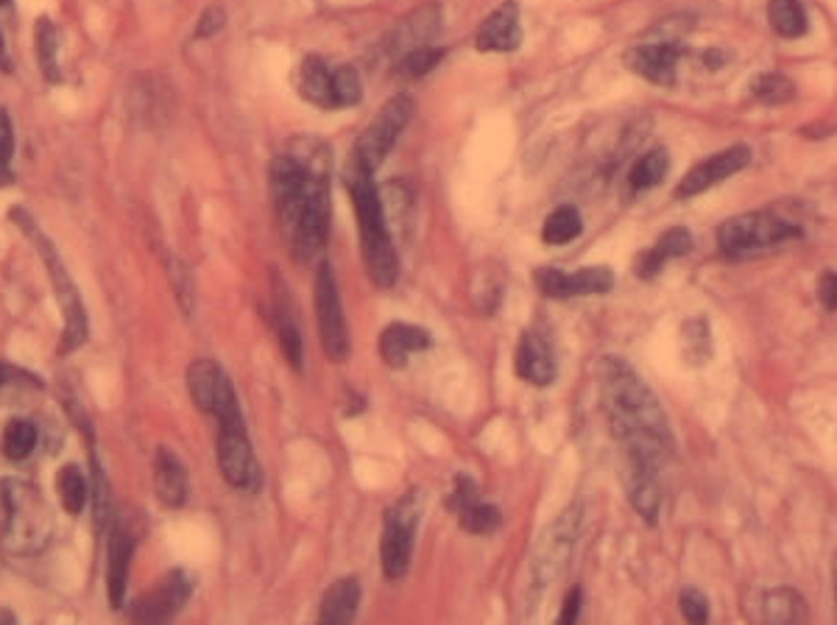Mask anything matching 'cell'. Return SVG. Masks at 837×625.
<instances>
[{
	"mask_svg": "<svg viewBox=\"0 0 837 625\" xmlns=\"http://www.w3.org/2000/svg\"><path fill=\"white\" fill-rule=\"evenodd\" d=\"M600 380L609 425L623 445V452L648 458L662 467L673 452V433L657 394L623 357H606Z\"/></svg>",
	"mask_w": 837,
	"mask_h": 625,
	"instance_id": "6da1fadb",
	"label": "cell"
},
{
	"mask_svg": "<svg viewBox=\"0 0 837 625\" xmlns=\"http://www.w3.org/2000/svg\"><path fill=\"white\" fill-rule=\"evenodd\" d=\"M0 547L12 556H39L54 536V514L34 483L0 481Z\"/></svg>",
	"mask_w": 837,
	"mask_h": 625,
	"instance_id": "7a4b0ae2",
	"label": "cell"
},
{
	"mask_svg": "<svg viewBox=\"0 0 837 625\" xmlns=\"http://www.w3.org/2000/svg\"><path fill=\"white\" fill-rule=\"evenodd\" d=\"M350 193L355 201L357 226H361V249L363 263L369 271L372 282L380 288H391L400 276V257H397L394 240L388 235L386 207L377 193L372 174L350 165Z\"/></svg>",
	"mask_w": 837,
	"mask_h": 625,
	"instance_id": "3957f363",
	"label": "cell"
},
{
	"mask_svg": "<svg viewBox=\"0 0 837 625\" xmlns=\"http://www.w3.org/2000/svg\"><path fill=\"white\" fill-rule=\"evenodd\" d=\"M12 219L17 221L20 229L34 240L37 255L43 257L45 266H48L50 282H54V291H57L59 307H62V316H64V332H62V344H59V355H70V352H75L84 344V341H87V310H84L82 305V296H79L75 282L70 280L68 269H64L62 263V257L57 255L54 244L45 238L43 229H39V226L23 213V210H12Z\"/></svg>",
	"mask_w": 837,
	"mask_h": 625,
	"instance_id": "277c9868",
	"label": "cell"
},
{
	"mask_svg": "<svg viewBox=\"0 0 837 625\" xmlns=\"http://www.w3.org/2000/svg\"><path fill=\"white\" fill-rule=\"evenodd\" d=\"M793 238H801V226L790 224L770 210L734 215L718 229V246L726 257H734V260L754 257Z\"/></svg>",
	"mask_w": 837,
	"mask_h": 625,
	"instance_id": "5b68a950",
	"label": "cell"
},
{
	"mask_svg": "<svg viewBox=\"0 0 837 625\" xmlns=\"http://www.w3.org/2000/svg\"><path fill=\"white\" fill-rule=\"evenodd\" d=\"M413 115V98L411 95H394L382 104L380 113L375 115L366 129L357 138L355 151H352V168H361L366 174H375L386 156L391 154L394 143L400 140V134L405 132V126L411 123Z\"/></svg>",
	"mask_w": 837,
	"mask_h": 625,
	"instance_id": "8992f818",
	"label": "cell"
},
{
	"mask_svg": "<svg viewBox=\"0 0 837 625\" xmlns=\"http://www.w3.org/2000/svg\"><path fill=\"white\" fill-rule=\"evenodd\" d=\"M418 514H422V497H418V492L405 494V497H402V500L386 514L380 556H382V573H386L388 581H400V578H405L408 567H411Z\"/></svg>",
	"mask_w": 837,
	"mask_h": 625,
	"instance_id": "52a82bcc",
	"label": "cell"
},
{
	"mask_svg": "<svg viewBox=\"0 0 837 625\" xmlns=\"http://www.w3.org/2000/svg\"><path fill=\"white\" fill-rule=\"evenodd\" d=\"M330 181H327V174L321 170L313 179L296 221L287 226L291 244H294V255L299 260H310V257H316L327 246V238H330Z\"/></svg>",
	"mask_w": 837,
	"mask_h": 625,
	"instance_id": "ba28073f",
	"label": "cell"
},
{
	"mask_svg": "<svg viewBox=\"0 0 837 625\" xmlns=\"http://www.w3.org/2000/svg\"><path fill=\"white\" fill-rule=\"evenodd\" d=\"M578 526H581V508L573 506L556 517L553 526L539 536L537 551H533V578L539 583H551L564 573V567L573 558L575 539H578Z\"/></svg>",
	"mask_w": 837,
	"mask_h": 625,
	"instance_id": "9c48e42d",
	"label": "cell"
},
{
	"mask_svg": "<svg viewBox=\"0 0 837 625\" xmlns=\"http://www.w3.org/2000/svg\"><path fill=\"white\" fill-rule=\"evenodd\" d=\"M316 319H319L321 346L327 357L335 363H344L350 357V332H346L344 307L338 296V282L330 266H321L316 274Z\"/></svg>",
	"mask_w": 837,
	"mask_h": 625,
	"instance_id": "30bf717a",
	"label": "cell"
},
{
	"mask_svg": "<svg viewBox=\"0 0 837 625\" xmlns=\"http://www.w3.org/2000/svg\"><path fill=\"white\" fill-rule=\"evenodd\" d=\"M215 456H219L221 475H224V481L229 483V486L249 488V492L260 488V469H257L244 420L221 422Z\"/></svg>",
	"mask_w": 837,
	"mask_h": 625,
	"instance_id": "8fae6325",
	"label": "cell"
},
{
	"mask_svg": "<svg viewBox=\"0 0 837 625\" xmlns=\"http://www.w3.org/2000/svg\"><path fill=\"white\" fill-rule=\"evenodd\" d=\"M193 587L196 581L188 573L174 569V573H168L154 589L143 592L138 601L132 603V620L134 623H163V620L174 617V614L190 601Z\"/></svg>",
	"mask_w": 837,
	"mask_h": 625,
	"instance_id": "7c38bea8",
	"label": "cell"
},
{
	"mask_svg": "<svg viewBox=\"0 0 837 625\" xmlns=\"http://www.w3.org/2000/svg\"><path fill=\"white\" fill-rule=\"evenodd\" d=\"M444 12L438 3H425V7L413 9L408 17H402L400 23L391 28L386 39H382V54L391 59H400L411 50L422 48V45L431 43L438 32H441Z\"/></svg>",
	"mask_w": 837,
	"mask_h": 625,
	"instance_id": "4fadbf2b",
	"label": "cell"
},
{
	"mask_svg": "<svg viewBox=\"0 0 837 625\" xmlns=\"http://www.w3.org/2000/svg\"><path fill=\"white\" fill-rule=\"evenodd\" d=\"M623 483L634 511L653 526L662 508V486H659V463L648 458L623 452Z\"/></svg>",
	"mask_w": 837,
	"mask_h": 625,
	"instance_id": "5bb4252c",
	"label": "cell"
},
{
	"mask_svg": "<svg viewBox=\"0 0 837 625\" xmlns=\"http://www.w3.org/2000/svg\"><path fill=\"white\" fill-rule=\"evenodd\" d=\"M537 285L551 299H567V296H594L609 294L614 288V274L606 266H589V269L564 274L562 269H542L537 274Z\"/></svg>",
	"mask_w": 837,
	"mask_h": 625,
	"instance_id": "9a60e30c",
	"label": "cell"
},
{
	"mask_svg": "<svg viewBox=\"0 0 837 625\" xmlns=\"http://www.w3.org/2000/svg\"><path fill=\"white\" fill-rule=\"evenodd\" d=\"M748 163L751 149H745V145H731V149L720 151V154L709 156V160L695 165V168L675 185V199H693V196H700L704 190L715 188L718 181L740 174Z\"/></svg>",
	"mask_w": 837,
	"mask_h": 625,
	"instance_id": "2e32d148",
	"label": "cell"
},
{
	"mask_svg": "<svg viewBox=\"0 0 837 625\" xmlns=\"http://www.w3.org/2000/svg\"><path fill=\"white\" fill-rule=\"evenodd\" d=\"M682 57V39L659 37L653 43H645L628 54V64L634 73H639L648 82L659 87H670L675 82V64Z\"/></svg>",
	"mask_w": 837,
	"mask_h": 625,
	"instance_id": "e0dca14e",
	"label": "cell"
},
{
	"mask_svg": "<svg viewBox=\"0 0 837 625\" xmlns=\"http://www.w3.org/2000/svg\"><path fill=\"white\" fill-rule=\"evenodd\" d=\"M478 50L483 54H511L522 45V25H519V7L514 0L494 9L481 23L478 32Z\"/></svg>",
	"mask_w": 837,
	"mask_h": 625,
	"instance_id": "ac0fdd59",
	"label": "cell"
},
{
	"mask_svg": "<svg viewBox=\"0 0 837 625\" xmlns=\"http://www.w3.org/2000/svg\"><path fill=\"white\" fill-rule=\"evenodd\" d=\"M517 375L533 386H551L556 380V357L551 344L537 330L522 332V341L517 346Z\"/></svg>",
	"mask_w": 837,
	"mask_h": 625,
	"instance_id": "d6986e66",
	"label": "cell"
},
{
	"mask_svg": "<svg viewBox=\"0 0 837 625\" xmlns=\"http://www.w3.org/2000/svg\"><path fill=\"white\" fill-rule=\"evenodd\" d=\"M431 346V332L416 325L394 321L380 335V355L391 369H402L413 352H425Z\"/></svg>",
	"mask_w": 837,
	"mask_h": 625,
	"instance_id": "ffe728a7",
	"label": "cell"
},
{
	"mask_svg": "<svg viewBox=\"0 0 837 625\" xmlns=\"http://www.w3.org/2000/svg\"><path fill=\"white\" fill-rule=\"evenodd\" d=\"M154 488L160 503L168 508H179L188 500V472L179 458L165 447H160L154 456Z\"/></svg>",
	"mask_w": 837,
	"mask_h": 625,
	"instance_id": "44dd1931",
	"label": "cell"
},
{
	"mask_svg": "<svg viewBox=\"0 0 837 625\" xmlns=\"http://www.w3.org/2000/svg\"><path fill=\"white\" fill-rule=\"evenodd\" d=\"M132 533L115 522L113 531H109V598H113L115 609L123 606L126 583H129V567H132Z\"/></svg>",
	"mask_w": 837,
	"mask_h": 625,
	"instance_id": "7402d4cb",
	"label": "cell"
},
{
	"mask_svg": "<svg viewBox=\"0 0 837 625\" xmlns=\"http://www.w3.org/2000/svg\"><path fill=\"white\" fill-rule=\"evenodd\" d=\"M357 606H361V583L357 578H341L327 589L319 620L325 625H346L355 620Z\"/></svg>",
	"mask_w": 837,
	"mask_h": 625,
	"instance_id": "603a6c76",
	"label": "cell"
},
{
	"mask_svg": "<svg viewBox=\"0 0 837 625\" xmlns=\"http://www.w3.org/2000/svg\"><path fill=\"white\" fill-rule=\"evenodd\" d=\"M689 249H693V235H689L684 226H675V229L664 232L662 238L657 240V246L643 255V260H639L637 266V276H645V280L657 276L668 260H673V257H684Z\"/></svg>",
	"mask_w": 837,
	"mask_h": 625,
	"instance_id": "cb8c5ba5",
	"label": "cell"
},
{
	"mask_svg": "<svg viewBox=\"0 0 837 625\" xmlns=\"http://www.w3.org/2000/svg\"><path fill=\"white\" fill-rule=\"evenodd\" d=\"M224 377L226 375H224V369H221L219 363L207 361V357L190 363L188 391H190V400H193V405L199 408L201 413L213 411L215 394H219V388H221V382H224Z\"/></svg>",
	"mask_w": 837,
	"mask_h": 625,
	"instance_id": "d4e9b609",
	"label": "cell"
},
{
	"mask_svg": "<svg viewBox=\"0 0 837 625\" xmlns=\"http://www.w3.org/2000/svg\"><path fill=\"white\" fill-rule=\"evenodd\" d=\"M302 95L321 109H335L332 98V70L321 57H307L302 64Z\"/></svg>",
	"mask_w": 837,
	"mask_h": 625,
	"instance_id": "484cf974",
	"label": "cell"
},
{
	"mask_svg": "<svg viewBox=\"0 0 837 625\" xmlns=\"http://www.w3.org/2000/svg\"><path fill=\"white\" fill-rule=\"evenodd\" d=\"M765 620L776 625H793L806 620V603L795 589L779 587L765 594Z\"/></svg>",
	"mask_w": 837,
	"mask_h": 625,
	"instance_id": "4316f807",
	"label": "cell"
},
{
	"mask_svg": "<svg viewBox=\"0 0 837 625\" xmlns=\"http://www.w3.org/2000/svg\"><path fill=\"white\" fill-rule=\"evenodd\" d=\"M768 20L779 37L799 39L806 34V12L799 0H768Z\"/></svg>",
	"mask_w": 837,
	"mask_h": 625,
	"instance_id": "83f0119b",
	"label": "cell"
},
{
	"mask_svg": "<svg viewBox=\"0 0 837 625\" xmlns=\"http://www.w3.org/2000/svg\"><path fill=\"white\" fill-rule=\"evenodd\" d=\"M57 488L59 497H62V506L70 517H79L84 511V506L90 503V483L84 477V472L75 463H68V467L59 469L57 477Z\"/></svg>",
	"mask_w": 837,
	"mask_h": 625,
	"instance_id": "f1b7e54d",
	"label": "cell"
},
{
	"mask_svg": "<svg viewBox=\"0 0 837 625\" xmlns=\"http://www.w3.org/2000/svg\"><path fill=\"white\" fill-rule=\"evenodd\" d=\"M34 43H37L39 70L45 73V79H48V82H59V79H62V73H59V34L57 25L50 23L48 17L37 20Z\"/></svg>",
	"mask_w": 837,
	"mask_h": 625,
	"instance_id": "f546056e",
	"label": "cell"
},
{
	"mask_svg": "<svg viewBox=\"0 0 837 625\" xmlns=\"http://www.w3.org/2000/svg\"><path fill=\"white\" fill-rule=\"evenodd\" d=\"M581 235V213L575 207H558L547 215L542 226L544 244L551 246H567Z\"/></svg>",
	"mask_w": 837,
	"mask_h": 625,
	"instance_id": "4dcf8cb0",
	"label": "cell"
},
{
	"mask_svg": "<svg viewBox=\"0 0 837 625\" xmlns=\"http://www.w3.org/2000/svg\"><path fill=\"white\" fill-rule=\"evenodd\" d=\"M670 170V156L664 149H650L648 154H643L634 163L632 174H628V181H632L634 190H650L657 188L659 181H664Z\"/></svg>",
	"mask_w": 837,
	"mask_h": 625,
	"instance_id": "1f68e13d",
	"label": "cell"
},
{
	"mask_svg": "<svg viewBox=\"0 0 837 625\" xmlns=\"http://www.w3.org/2000/svg\"><path fill=\"white\" fill-rule=\"evenodd\" d=\"M34 447H37V427L25 420H12L3 427V436H0V450L9 461H25L32 456Z\"/></svg>",
	"mask_w": 837,
	"mask_h": 625,
	"instance_id": "d6a6232c",
	"label": "cell"
},
{
	"mask_svg": "<svg viewBox=\"0 0 837 625\" xmlns=\"http://www.w3.org/2000/svg\"><path fill=\"white\" fill-rule=\"evenodd\" d=\"M751 93H754V98L759 101V104L779 107V104H788V101L795 98V84L790 82L788 75L765 73L751 84Z\"/></svg>",
	"mask_w": 837,
	"mask_h": 625,
	"instance_id": "836d02e7",
	"label": "cell"
},
{
	"mask_svg": "<svg viewBox=\"0 0 837 625\" xmlns=\"http://www.w3.org/2000/svg\"><path fill=\"white\" fill-rule=\"evenodd\" d=\"M458 514V522H461L463 531L469 533H478V536H486V533H494L497 528H500L503 517L500 511L494 506H488V503H469V506H463Z\"/></svg>",
	"mask_w": 837,
	"mask_h": 625,
	"instance_id": "e575fe53",
	"label": "cell"
},
{
	"mask_svg": "<svg viewBox=\"0 0 837 625\" xmlns=\"http://www.w3.org/2000/svg\"><path fill=\"white\" fill-rule=\"evenodd\" d=\"M332 98H335V109L361 104L363 82L357 68H352V64H341V68L332 70Z\"/></svg>",
	"mask_w": 837,
	"mask_h": 625,
	"instance_id": "d590c367",
	"label": "cell"
},
{
	"mask_svg": "<svg viewBox=\"0 0 837 625\" xmlns=\"http://www.w3.org/2000/svg\"><path fill=\"white\" fill-rule=\"evenodd\" d=\"M444 59V48H431V45H422V48L411 50L405 57L397 59V73L402 79H422V75L431 73L438 62Z\"/></svg>",
	"mask_w": 837,
	"mask_h": 625,
	"instance_id": "8d00e7d4",
	"label": "cell"
},
{
	"mask_svg": "<svg viewBox=\"0 0 837 625\" xmlns=\"http://www.w3.org/2000/svg\"><path fill=\"white\" fill-rule=\"evenodd\" d=\"M280 319H276V335H280V346L282 352H285V361L294 366L296 372L302 369V335H299V327H296L294 316L291 312H285L280 307V312H276Z\"/></svg>",
	"mask_w": 837,
	"mask_h": 625,
	"instance_id": "74e56055",
	"label": "cell"
},
{
	"mask_svg": "<svg viewBox=\"0 0 837 625\" xmlns=\"http://www.w3.org/2000/svg\"><path fill=\"white\" fill-rule=\"evenodd\" d=\"M12 156H14V132L7 109H0V185L12 181Z\"/></svg>",
	"mask_w": 837,
	"mask_h": 625,
	"instance_id": "f35d334b",
	"label": "cell"
},
{
	"mask_svg": "<svg viewBox=\"0 0 837 625\" xmlns=\"http://www.w3.org/2000/svg\"><path fill=\"white\" fill-rule=\"evenodd\" d=\"M679 603H682V614L689 620V623L700 625L709 620V601L704 598V592H698V589H682V598H679Z\"/></svg>",
	"mask_w": 837,
	"mask_h": 625,
	"instance_id": "ab89813d",
	"label": "cell"
},
{
	"mask_svg": "<svg viewBox=\"0 0 837 625\" xmlns=\"http://www.w3.org/2000/svg\"><path fill=\"white\" fill-rule=\"evenodd\" d=\"M93 488H95V526L104 528L109 519V483L104 481V469L93 458Z\"/></svg>",
	"mask_w": 837,
	"mask_h": 625,
	"instance_id": "60d3db41",
	"label": "cell"
},
{
	"mask_svg": "<svg viewBox=\"0 0 837 625\" xmlns=\"http://www.w3.org/2000/svg\"><path fill=\"white\" fill-rule=\"evenodd\" d=\"M226 25V12L224 7H219V3H213V7H207L204 14H201L199 25H196V39H207V37H215V34L221 32Z\"/></svg>",
	"mask_w": 837,
	"mask_h": 625,
	"instance_id": "b9f144b4",
	"label": "cell"
},
{
	"mask_svg": "<svg viewBox=\"0 0 837 625\" xmlns=\"http://www.w3.org/2000/svg\"><path fill=\"white\" fill-rule=\"evenodd\" d=\"M478 500V486L475 481L469 475H458L456 477V488H452V500L450 506L456 508V511H461L463 506H469V503H475Z\"/></svg>",
	"mask_w": 837,
	"mask_h": 625,
	"instance_id": "7bdbcfd3",
	"label": "cell"
},
{
	"mask_svg": "<svg viewBox=\"0 0 837 625\" xmlns=\"http://www.w3.org/2000/svg\"><path fill=\"white\" fill-rule=\"evenodd\" d=\"M818 299L826 310H837V274L826 271L818 280Z\"/></svg>",
	"mask_w": 837,
	"mask_h": 625,
	"instance_id": "ee69618b",
	"label": "cell"
},
{
	"mask_svg": "<svg viewBox=\"0 0 837 625\" xmlns=\"http://www.w3.org/2000/svg\"><path fill=\"white\" fill-rule=\"evenodd\" d=\"M578 612H581V589L575 587V589H569L567 598H564V609H562V617H558V623L573 625L575 620H578Z\"/></svg>",
	"mask_w": 837,
	"mask_h": 625,
	"instance_id": "f6af8a7d",
	"label": "cell"
},
{
	"mask_svg": "<svg viewBox=\"0 0 837 625\" xmlns=\"http://www.w3.org/2000/svg\"><path fill=\"white\" fill-rule=\"evenodd\" d=\"M12 377H17V372L9 369V366H3V363H0V386H7V382L12 380Z\"/></svg>",
	"mask_w": 837,
	"mask_h": 625,
	"instance_id": "bcb514c9",
	"label": "cell"
},
{
	"mask_svg": "<svg viewBox=\"0 0 837 625\" xmlns=\"http://www.w3.org/2000/svg\"><path fill=\"white\" fill-rule=\"evenodd\" d=\"M0 68L9 70V59H7V45H3V34H0Z\"/></svg>",
	"mask_w": 837,
	"mask_h": 625,
	"instance_id": "7dc6e473",
	"label": "cell"
},
{
	"mask_svg": "<svg viewBox=\"0 0 837 625\" xmlns=\"http://www.w3.org/2000/svg\"><path fill=\"white\" fill-rule=\"evenodd\" d=\"M835 598H837V553H835Z\"/></svg>",
	"mask_w": 837,
	"mask_h": 625,
	"instance_id": "c3c4849f",
	"label": "cell"
},
{
	"mask_svg": "<svg viewBox=\"0 0 837 625\" xmlns=\"http://www.w3.org/2000/svg\"><path fill=\"white\" fill-rule=\"evenodd\" d=\"M7 3H9V0H0V7H7Z\"/></svg>",
	"mask_w": 837,
	"mask_h": 625,
	"instance_id": "681fc988",
	"label": "cell"
},
{
	"mask_svg": "<svg viewBox=\"0 0 837 625\" xmlns=\"http://www.w3.org/2000/svg\"><path fill=\"white\" fill-rule=\"evenodd\" d=\"M0 567H3V558H0Z\"/></svg>",
	"mask_w": 837,
	"mask_h": 625,
	"instance_id": "f907efd6",
	"label": "cell"
}]
</instances>
